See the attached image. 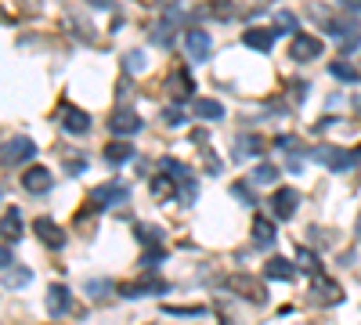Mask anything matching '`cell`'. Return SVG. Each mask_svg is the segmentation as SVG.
Instances as JSON below:
<instances>
[{
    "label": "cell",
    "mask_w": 361,
    "mask_h": 325,
    "mask_svg": "<svg viewBox=\"0 0 361 325\" xmlns=\"http://www.w3.org/2000/svg\"><path fill=\"white\" fill-rule=\"evenodd\" d=\"M354 159H357V163H361V149H354Z\"/></svg>",
    "instance_id": "obj_42"
},
{
    "label": "cell",
    "mask_w": 361,
    "mask_h": 325,
    "mask_svg": "<svg viewBox=\"0 0 361 325\" xmlns=\"http://www.w3.org/2000/svg\"><path fill=\"white\" fill-rule=\"evenodd\" d=\"M231 195H235L238 202H246V206H257V195L250 192V185H246V181H235V185H231Z\"/></svg>",
    "instance_id": "obj_29"
},
{
    "label": "cell",
    "mask_w": 361,
    "mask_h": 325,
    "mask_svg": "<svg viewBox=\"0 0 361 325\" xmlns=\"http://www.w3.org/2000/svg\"><path fill=\"white\" fill-rule=\"evenodd\" d=\"M87 4H94V8H112V0H87Z\"/></svg>",
    "instance_id": "obj_40"
},
{
    "label": "cell",
    "mask_w": 361,
    "mask_h": 325,
    "mask_svg": "<svg viewBox=\"0 0 361 325\" xmlns=\"http://www.w3.org/2000/svg\"><path fill=\"white\" fill-rule=\"evenodd\" d=\"M275 221H267V217H257L253 221V246L257 250H271V246H275Z\"/></svg>",
    "instance_id": "obj_16"
},
{
    "label": "cell",
    "mask_w": 361,
    "mask_h": 325,
    "mask_svg": "<svg viewBox=\"0 0 361 325\" xmlns=\"http://www.w3.org/2000/svg\"><path fill=\"white\" fill-rule=\"evenodd\" d=\"M296 29V15L293 11H279L275 15V33H293Z\"/></svg>",
    "instance_id": "obj_30"
},
{
    "label": "cell",
    "mask_w": 361,
    "mask_h": 325,
    "mask_svg": "<svg viewBox=\"0 0 361 325\" xmlns=\"http://www.w3.org/2000/svg\"><path fill=\"white\" fill-rule=\"evenodd\" d=\"M235 152H238V156H260V152H264V141H260L257 134H243V137L235 141Z\"/></svg>",
    "instance_id": "obj_23"
},
{
    "label": "cell",
    "mask_w": 361,
    "mask_h": 325,
    "mask_svg": "<svg viewBox=\"0 0 361 325\" xmlns=\"http://www.w3.org/2000/svg\"><path fill=\"white\" fill-rule=\"evenodd\" d=\"M83 170H87L83 159H69V173H83Z\"/></svg>",
    "instance_id": "obj_39"
},
{
    "label": "cell",
    "mask_w": 361,
    "mask_h": 325,
    "mask_svg": "<svg viewBox=\"0 0 361 325\" xmlns=\"http://www.w3.org/2000/svg\"><path fill=\"white\" fill-rule=\"evenodd\" d=\"M275 29H246L243 33V47H253V51H271L275 47Z\"/></svg>",
    "instance_id": "obj_15"
},
{
    "label": "cell",
    "mask_w": 361,
    "mask_h": 325,
    "mask_svg": "<svg viewBox=\"0 0 361 325\" xmlns=\"http://www.w3.org/2000/svg\"><path fill=\"white\" fill-rule=\"evenodd\" d=\"M134 159V145L130 141H123V137H116V141H109L105 145V163H130Z\"/></svg>",
    "instance_id": "obj_18"
},
{
    "label": "cell",
    "mask_w": 361,
    "mask_h": 325,
    "mask_svg": "<svg viewBox=\"0 0 361 325\" xmlns=\"http://www.w3.org/2000/svg\"><path fill=\"white\" fill-rule=\"evenodd\" d=\"M134 231L141 235L145 243H159V239H163V231H152V228H145V224H134Z\"/></svg>",
    "instance_id": "obj_36"
},
{
    "label": "cell",
    "mask_w": 361,
    "mask_h": 325,
    "mask_svg": "<svg viewBox=\"0 0 361 325\" xmlns=\"http://www.w3.org/2000/svg\"><path fill=\"white\" fill-rule=\"evenodd\" d=\"M289 54H293V62H314V58L322 54V40H318V37H307V33H300V37H293Z\"/></svg>",
    "instance_id": "obj_12"
},
{
    "label": "cell",
    "mask_w": 361,
    "mask_h": 325,
    "mask_svg": "<svg viewBox=\"0 0 361 325\" xmlns=\"http://www.w3.org/2000/svg\"><path fill=\"white\" fill-rule=\"evenodd\" d=\"M87 293H90V297H109V293H112V286L102 278V282H87Z\"/></svg>",
    "instance_id": "obj_35"
},
{
    "label": "cell",
    "mask_w": 361,
    "mask_h": 325,
    "mask_svg": "<svg viewBox=\"0 0 361 325\" xmlns=\"http://www.w3.org/2000/svg\"><path fill=\"white\" fill-rule=\"evenodd\" d=\"M90 199H94V206H119V202L130 199V188L119 185V181H109V185H98L90 192Z\"/></svg>",
    "instance_id": "obj_8"
},
{
    "label": "cell",
    "mask_w": 361,
    "mask_h": 325,
    "mask_svg": "<svg viewBox=\"0 0 361 325\" xmlns=\"http://www.w3.org/2000/svg\"><path fill=\"white\" fill-rule=\"evenodd\" d=\"M322 166H329V170H336V173H343V170H350L357 159H354V152H347V149H333V145H318V149L311 152Z\"/></svg>",
    "instance_id": "obj_2"
},
{
    "label": "cell",
    "mask_w": 361,
    "mask_h": 325,
    "mask_svg": "<svg viewBox=\"0 0 361 325\" xmlns=\"http://www.w3.org/2000/svg\"><path fill=\"white\" fill-rule=\"evenodd\" d=\"M18 235H22V214L15 210V206H8L4 210V246L18 243Z\"/></svg>",
    "instance_id": "obj_21"
},
{
    "label": "cell",
    "mask_w": 361,
    "mask_h": 325,
    "mask_svg": "<svg viewBox=\"0 0 361 325\" xmlns=\"http://www.w3.org/2000/svg\"><path fill=\"white\" fill-rule=\"evenodd\" d=\"M209 47H214V40H209L206 29H188V33H185V51H188L192 62H206Z\"/></svg>",
    "instance_id": "obj_10"
},
{
    "label": "cell",
    "mask_w": 361,
    "mask_h": 325,
    "mask_svg": "<svg viewBox=\"0 0 361 325\" xmlns=\"http://www.w3.org/2000/svg\"><path fill=\"white\" fill-rule=\"evenodd\" d=\"M275 177H279V166H267V163H264V166L253 170V181H257V185H275Z\"/></svg>",
    "instance_id": "obj_28"
},
{
    "label": "cell",
    "mask_w": 361,
    "mask_h": 325,
    "mask_svg": "<svg viewBox=\"0 0 361 325\" xmlns=\"http://www.w3.org/2000/svg\"><path fill=\"white\" fill-rule=\"evenodd\" d=\"M209 8H214V15H221V22H231V18H235V8H231V0H214V4H209Z\"/></svg>",
    "instance_id": "obj_32"
},
{
    "label": "cell",
    "mask_w": 361,
    "mask_h": 325,
    "mask_svg": "<svg viewBox=\"0 0 361 325\" xmlns=\"http://www.w3.org/2000/svg\"><path fill=\"white\" fill-rule=\"evenodd\" d=\"M170 192H173V181H170V173H159L156 181H152V195H156V199H170Z\"/></svg>",
    "instance_id": "obj_27"
},
{
    "label": "cell",
    "mask_w": 361,
    "mask_h": 325,
    "mask_svg": "<svg viewBox=\"0 0 361 325\" xmlns=\"http://www.w3.org/2000/svg\"><path fill=\"white\" fill-rule=\"evenodd\" d=\"M357 239H361V217H357Z\"/></svg>",
    "instance_id": "obj_43"
},
{
    "label": "cell",
    "mask_w": 361,
    "mask_h": 325,
    "mask_svg": "<svg viewBox=\"0 0 361 325\" xmlns=\"http://www.w3.org/2000/svg\"><path fill=\"white\" fill-rule=\"evenodd\" d=\"M29 278H33V275H29V268H8V271H4V282H8V286H18V289L29 286Z\"/></svg>",
    "instance_id": "obj_26"
},
{
    "label": "cell",
    "mask_w": 361,
    "mask_h": 325,
    "mask_svg": "<svg viewBox=\"0 0 361 325\" xmlns=\"http://www.w3.org/2000/svg\"><path fill=\"white\" fill-rule=\"evenodd\" d=\"M33 231H37V239H40L47 250H62V246H66V231L58 228L51 217H40V221H33Z\"/></svg>",
    "instance_id": "obj_11"
},
{
    "label": "cell",
    "mask_w": 361,
    "mask_h": 325,
    "mask_svg": "<svg viewBox=\"0 0 361 325\" xmlns=\"http://www.w3.org/2000/svg\"><path fill=\"white\" fill-rule=\"evenodd\" d=\"M166 314H177V318H199V314H206V307H163Z\"/></svg>",
    "instance_id": "obj_34"
},
{
    "label": "cell",
    "mask_w": 361,
    "mask_h": 325,
    "mask_svg": "<svg viewBox=\"0 0 361 325\" xmlns=\"http://www.w3.org/2000/svg\"><path fill=\"white\" fill-rule=\"evenodd\" d=\"M170 286L163 282V278H137V282H123L119 286V297H127V300H134V297H163Z\"/></svg>",
    "instance_id": "obj_6"
},
{
    "label": "cell",
    "mask_w": 361,
    "mask_h": 325,
    "mask_svg": "<svg viewBox=\"0 0 361 325\" xmlns=\"http://www.w3.org/2000/svg\"><path fill=\"white\" fill-rule=\"evenodd\" d=\"M180 120H185V112H180V109H166V123H180Z\"/></svg>",
    "instance_id": "obj_37"
},
{
    "label": "cell",
    "mask_w": 361,
    "mask_h": 325,
    "mask_svg": "<svg viewBox=\"0 0 361 325\" xmlns=\"http://www.w3.org/2000/svg\"><path fill=\"white\" fill-rule=\"evenodd\" d=\"M264 275L275 278V282H293V278H296V268H293L286 257H271V260L264 264Z\"/></svg>",
    "instance_id": "obj_17"
},
{
    "label": "cell",
    "mask_w": 361,
    "mask_h": 325,
    "mask_svg": "<svg viewBox=\"0 0 361 325\" xmlns=\"http://www.w3.org/2000/svg\"><path fill=\"white\" fill-rule=\"evenodd\" d=\"M137 130H141V116H137L130 105H116L112 116H109V134L130 137V134H137Z\"/></svg>",
    "instance_id": "obj_1"
},
{
    "label": "cell",
    "mask_w": 361,
    "mask_h": 325,
    "mask_svg": "<svg viewBox=\"0 0 361 325\" xmlns=\"http://www.w3.org/2000/svg\"><path fill=\"white\" fill-rule=\"evenodd\" d=\"M275 145H279V149H296V137H289V134H282V137H279Z\"/></svg>",
    "instance_id": "obj_38"
},
{
    "label": "cell",
    "mask_w": 361,
    "mask_h": 325,
    "mask_svg": "<svg viewBox=\"0 0 361 325\" xmlns=\"http://www.w3.org/2000/svg\"><path fill=\"white\" fill-rule=\"evenodd\" d=\"M123 66H127V73H145L148 54H145V51H130V54L123 58Z\"/></svg>",
    "instance_id": "obj_25"
},
{
    "label": "cell",
    "mask_w": 361,
    "mask_h": 325,
    "mask_svg": "<svg viewBox=\"0 0 361 325\" xmlns=\"http://www.w3.org/2000/svg\"><path fill=\"white\" fill-rule=\"evenodd\" d=\"M62 123H66L69 134H87V130H90V116H87L83 109H66Z\"/></svg>",
    "instance_id": "obj_20"
},
{
    "label": "cell",
    "mask_w": 361,
    "mask_h": 325,
    "mask_svg": "<svg viewBox=\"0 0 361 325\" xmlns=\"http://www.w3.org/2000/svg\"><path fill=\"white\" fill-rule=\"evenodd\" d=\"M159 170L163 173H170L177 185H195V177H192V170L185 166V163H177L173 156H166V159H159Z\"/></svg>",
    "instance_id": "obj_19"
},
{
    "label": "cell",
    "mask_w": 361,
    "mask_h": 325,
    "mask_svg": "<svg viewBox=\"0 0 361 325\" xmlns=\"http://www.w3.org/2000/svg\"><path fill=\"white\" fill-rule=\"evenodd\" d=\"M192 112L199 116V120H221V116H224V105L214 102V98H199V102L192 105Z\"/></svg>",
    "instance_id": "obj_22"
},
{
    "label": "cell",
    "mask_w": 361,
    "mask_h": 325,
    "mask_svg": "<svg viewBox=\"0 0 361 325\" xmlns=\"http://www.w3.org/2000/svg\"><path fill=\"white\" fill-rule=\"evenodd\" d=\"M296 260H300V268H307V271H314V275L322 271V268H318V257H314L311 250H300V253H296Z\"/></svg>",
    "instance_id": "obj_33"
},
{
    "label": "cell",
    "mask_w": 361,
    "mask_h": 325,
    "mask_svg": "<svg viewBox=\"0 0 361 325\" xmlns=\"http://www.w3.org/2000/svg\"><path fill=\"white\" fill-rule=\"evenodd\" d=\"M329 76H336L340 83H357L361 76H357V69L354 66H347V62H333L329 66Z\"/></svg>",
    "instance_id": "obj_24"
},
{
    "label": "cell",
    "mask_w": 361,
    "mask_h": 325,
    "mask_svg": "<svg viewBox=\"0 0 361 325\" xmlns=\"http://www.w3.org/2000/svg\"><path fill=\"white\" fill-rule=\"evenodd\" d=\"M300 206V192L296 188H275V195H271V210H275L279 221H289L296 214Z\"/></svg>",
    "instance_id": "obj_9"
},
{
    "label": "cell",
    "mask_w": 361,
    "mask_h": 325,
    "mask_svg": "<svg viewBox=\"0 0 361 325\" xmlns=\"http://www.w3.org/2000/svg\"><path fill=\"white\" fill-rule=\"evenodd\" d=\"M228 289L235 293V297L250 300V304H264V300H267V289H264L253 275H231V278H228Z\"/></svg>",
    "instance_id": "obj_3"
},
{
    "label": "cell",
    "mask_w": 361,
    "mask_h": 325,
    "mask_svg": "<svg viewBox=\"0 0 361 325\" xmlns=\"http://www.w3.org/2000/svg\"><path fill=\"white\" fill-rule=\"evenodd\" d=\"M33 156H37L33 137L15 134V137H8V141H4V163H8V166H15V163H29Z\"/></svg>",
    "instance_id": "obj_5"
},
{
    "label": "cell",
    "mask_w": 361,
    "mask_h": 325,
    "mask_svg": "<svg viewBox=\"0 0 361 325\" xmlns=\"http://www.w3.org/2000/svg\"><path fill=\"white\" fill-rule=\"evenodd\" d=\"M354 109H357V116H361V94H357V98H354Z\"/></svg>",
    "instance_id": "obj_41"
},
{
    "label": "cell",
    "mask_w": 361,
    "mask_h": 325,
    "mask_svg": "<svg viewBox=\"0 0 361 325\" xmlns=\"http://www.w3.org/2000/svg\"><path fill=\"white\" fill-rule=\"evenodd\" d=\"M166 260V250L156 243V246H148V253H141V264H145V268H152V264H163Z\"/></svg>",
    "instance_id": "obj_31"
},
{
    "label": "cell",
    "mask_w": 361,
    "mask_h": 325,
    "mask_svg": "<svg viewBox=\"0 0 361 325\" xmlns=\"http://www.w3.org/2000/svg\"><path fill=\"white\" fill-rule=\"evenodd\" d=\"M166 91H170L177 102H188V98L195 94V80H192L185 69H177V73H170V80H166Z\"/></svg>",
    "instance_id": "obj_14"
},
{
    "label": "cell",
    "mask_w": 361,
    "mask_h": 325,
    "mask_svg": "<svg viewBox=\"0 0 361 325\" xmlns=\"http://www.w3.org/2000/svg\"><path fill=\"white\" fill-rule=\"evenodd\" d=\"M69 311H73V293H69L66 286L54 282V286L47 289V314H51V318H62V314H69Z\"/></svg>",
    "instance_id": "obj_13"
},
{
    "label": "cell",
    "mask_w": 361,
    "mask_h": 325,
    "mask_svg": "<svg viewBox=\"0 0 361 325\" xmlns=\"http://www.w3.org/2000/svg\"><path fill=\"white\" fill-rule=\"evenodd\" d=\"M51 185H54V177H51L47 166H29V170L22 173V188H25L29 195H44V192H51Z\"/></svg>",
    "instance_id": "obj_7"
},
{
    "label": "cell",
    "mask_w": 361,
    "mask_h": 325,
    "mask_svg": "<svg viewBox=\"0 0 361 325\" xmlns=\"http://www.w3.org/2000/svg\"><path fill=\"white\" fill-rule=\"evenodd\" d=\"M311 300L314 304H322V307H333V304H340L343 300V289L333 282V278H325L322 271L311 278Z\"/></svg>",
    "instance_id": "obj_4"
}]
</instances>
